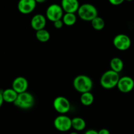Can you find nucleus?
Returning a JSON list of instances; mask_svg holds the SVG:
<instances>
[{"instance_id":"1","label":"nucleus","mask_w":134,"mask_h":134,"mask_svg":"<svg viewBox=\"0 0 134 134\" xmlns=\"http://www.w3.org/2000/svg\"><path fill=\"white\" fill-rule=\"evenodd\" d=\"M93 81L92 79L86 75H79L75 77L73 81L74 88L79 92H88L91 91L93 88Z\"/></svg>"},{"instance_id":"2","label":"nucleus","mask_w":134,"mask_h":134,"mask_svg":"<svg viewBox=\"0 0 134 134\" xmlns=\"http://www.w3.org/2000/svg\"><path fill=\"white\" fill-rule=\"evenodd\" d=\"M119 73L109 69L103 73L100 78V85L105 89H112L117 86L120 79Z\"/></svg>"},{"instance_id":"3","label":"nucleus","mask_w":134,"mask_h":134,"mask_svg":"<svg viewBox=\"0 0 134 134\" xmlns=\"http://www.w3.org/2000/svg\"><path fill=\"white\" fill-rule=\"evenodd\" d=\"M77 12L79 16L85 21L91 22L98 16L97 8L90 3H84L81 5Z\"/></svg>"},{"instance_id":"4","label":"nucleus","mask_w":134,"mask_h":134,"mask_svg":"<svg viewBox=\"0 0 134 134\" xmlns=\"http://www.w3.org/2000/svg\"><path fill=\"white\" fill-rule=\"evenodd\" d=\"M34 103H35V99L34 96L31 93L26 92L18 94L14 105L18 108L27 110L32 108Z\"/></svg>"},{"instance_id":"5","label":"nucleus","mask_w":134,"mask_h":134,"mask_svg":"<svg viewBox=\"0 0 134 134\" xmlns=\"http://www.w3.org/2000/svg\"><path fill=\"white\" fill-rule=\"evenodd\" d=\"M64 10L61 5L53 3L50 5L46 10V16L51 22H56L62 19L64 16Z\"/></svg>"},{"instance_id":"6","label":"nucleus","mask_w":134,"mask_h":134,"mask_svg":"<svg viewBox=\"0 0 134 134\" xmlns=\"http://www.w3.org/2000/svg\"><path fill=\"white\" fill-rule=\"evenodd\" d=\"M72 119L69 116L61 115L55 118L54 120V126L57 130L62 132H65L72 128Z\"/></svg>"},{"instance_id":"7","label":"nucleus","mask_w":134,"mask_h":134,"mask_svg":"<svg viewBox=\"0 0 134 134\" xmlns=\"http://www.w3.org/2000/svg\"><path fill=\"white\" fill-rule=\"evenodd\" d=\"M54 109L58 113L64 115L69 111L71 104L69 99L64 96H58L54 99Z\"/></svg>"},{"instance_id":"8","label":"nucleus","mask_w":134,"mask_h":134,"mask_svg":"<svg viewBox=\"0 0 134 134\" xmlns=\"http://www.w3.org/2000/svg\"><path fill=\"white\" fill-rule=\"evenodd\" d=\"M114 46L119 51H126L129 49L132 44V41L128 35L124 34H118L113 39Z\"/></svg>"},{"instance_id":"9","label":"nucleus","mask_w":134,"mask_h":134,"mask_svg":"<svg viewBox=\"0 0 134 134\" xmlns=\"http://www.w3.org/2000/svg\"><path fill=\"white\" fill-rule=\"evenodd\" d=\"M116 87L122 93H128L132 91L134 88V81L129 76L120 77Z\"/></svg>"},{"instance_id":"10","label":"nucleus","mask_w":134,"mask_h":134,"mask_svg":"<svg viewBox=\"0 0 134 134\" xmlns=\"http://www.w3.org/2000/svg\"><path fill=\"white\" fill-rule=\"evenodd\" d=\"M28 88V81L24 77H18L15 78L12 84V88L15 90L18 94L27 92Z\"/></svg>"},{"instance_id":"11","label":"nucleus","mask_w":134,"mask_h":134,"mask_svg":"<svg viewBox=\"0 0 134 134\" xmlns=\"http://www.w3.org/2000/svg\"><path fill=\"white\" fill-rule=\"evenodd\" d=\"M37 6L35 0H20L18 3V9L22 14H30Z\"/></svg>"},{"instance_id":"12","label":"nucleus","mask_w":134,"mask_h":134,"mask_svg":"<svg viewBox=\"0 0 134 134\" xmlns=\"http://www.w3.org/2000/svg\"><path fill=\"white\" fill-rule=\"evenodd\" d=\"M47 25V18L41 14H37L31 18V26L35 31L44 29Z\"/></svg>"},{"instance_id":"13","label":"nucleus","mask_w":134,"mask_h":134,"mask_svg":"<svg viewBox=\"0 0 134 134\" xmlns=\"http://www.w3.org/2000/svg\"><path fill=\"white\" fill-rule=\"evenodd\" d=\"M61 6L65 13H75L79 9V2L77 0H62Z\"/></svg>"},{"instance_id":"14","label":"nucleus","mask_w":134,"mask_h":134,"mask_svg":"<svg viewBox=\"0 0 134 134\" xmlns=\"http://www.w3.org/2000/svg\"><path fill=\"white\" fill-rule=\"evenodd\" d=\"M4 102L7 103H14L17 99L18 94L13 88H7L2 92Z\"/></svg>"},{"instance_id":"15","label":"nucleus","mask_w":134,"mask_h":134,"mask_svg":"<svg viewBox=\"0 0 134 134\" xmlns=\"http://www.w3.org/2000/svg\"><path fill=\"white\" fill-rule=\"evenodd\" d=\"M110 67H111V70L119 73L122 71L124 68V62L120 58H113L110 62Z\"/></svg>"},{"instance_id":"16","label":"nucleus","mask_w":134,"mask_h":134,"mask_svg":"<svg viewBox=\"0 0 134 134\" xmlns=\"http://www.w3.org/2000/svg\"><path fill=\"white\" fill-rule=\"evenodd\" d=\"M72 128L76 131L81 132L86 128V122L81 117H74L72 119Z\"/></svg>"},{"instance_id":"17","label":"nucleus","mask_w":134,"mask_h":134,"mask_svg":"<svg viewBox=\"0 0 134 134\" xmlns=\"http://www.w3.org/2000/svg\"><path fill=\"white\" fill-rule=\"evenodd\" d=\"M80 101H81L82 105L85 106H90L94 103V95L92 94L90 92H88L83 93L81 94V98H80Z\"/></svg>"},{"instance_id":"18","label":"nucleus","mask_w":134,"mask_h":134,"mask_svg":"<svg viewBox=\"0 0 134 134\" xmlns=\"http://www.w3.org/2000/svg\"><path fill=\"white\" fill-rule=\"evenodd\" d=\"M35 36L39 41L41 42V43H46L49 41L50 38H51V34L48 30L43 29V30L37 31L35 33Z\"/></svg>"},{"instance_id":"19","label":"nucleus","mask_w":134,"mask_h":134,"mask_svg":"<svg viewBox=\"0 0 134 134\" xmlns=\"http://www.w3.org/2000/svg\"><path fill=\"white\" fill-rule=\"evenodd\" d=\"M62 21L66 26H73L77 22V16L75 13H65L62 18Z\"/></svg>"},{"instance_id":"20","label":"nucleus","mask_w":134,"mask_h":134,"mask_svg":"<svg viewBox=\"0 0 134 134\" xmlns=\"http://www.w3.org/2000/svg\"><path fill=\"white\" fill-rule=\"evenodd\" d=\"M91 24L94 30L99 31L104 28L105 23V20L103 18L98 16L91 21Z\"/></svg>"},{"instance_id":"21","label":"nucleus","mask_w":134,"mask_h":134,"mask_svg":"<svg viewBox=\"0 0 134 134\" xmlns=\"http://www.w3.org/2000/svg\"><path fill=\"white\" fill-rule=\"evenodd\" d=\"M53 23H54V26L55 28L56 29H61L64 25V22L62 21V19L56 21V22H53Z\"/></svg>"},{"instance_id":"22","label":"nucleus","mask_w":134,"mask_h":134,"mask_svg":"<svg viewBox=\"0 0 134 134\" xmlns=\"http://www.w3.org/2000/svg\"><path fill=\"white\" fill-rule=\"evenodd\" d=\"M124 2V0H109V3L113 5H120Z\"/></svg>"},{"instance_id":"23","label":"nucleus","mask_w":134,"mask_h":134,"mask_svg":"<svg viewBox=\"0 0 134 134\" xmlns=\"http://www.w3.org/2000/svg\"><path fill=\"white\" fill-rule=\"evenodd\" d=\"M98 134H110V132L109 130L106 129V128H103L98 131Z\"/></svg>"},{"instance_id":"24","label":"nucleus","mask_w":134,"mask_h":134,"mask_svg":"<svg viewBox=\"0 0 134 134\" xmlns=\"http://www.w3.org/2000/svg\"><path fill=\"white\" fill-rule=\"evenodd\" d=\"M85 134H98V131L95 130L90 129L87 130L86 132H85Z\"/></svg>"},{"instance_id":"25","label":"nucleus","mask_w":134,"mask_h":134,"mask_svg":"<svg viewBox=\"0 0 134 134\" xmlns=\"http://www.w3.org/2000/svg\"><path fill=\"white\" fill-rule=\"evenodd\" d=\"M3 102H4V99H3V98L2 92H0V107L2 106Z\"/></svg>"},{"instance_id":"26","label":"nucleus","mask_w":134,"mask_h":134,"mask_svg":"<svg viewBox=\"0 0 134 134\" xmlns=\"http://www.w3.org/2000/svg\"><path fill=\"white\" fill-rule=\"evenodd\" d=\"M37 3H43L45 1V0H35Z\"/></svg>"},{"instance_id":"27","label":"nucleus","mask_w":134,"mask_h":134,"mask_svg":"<svg viewBox=\"0 0 134 134\" xmlns=\"http://www.w3.org/2000/svg\"><path fill=\"white\" fill-rule=\"evenodd\" d=\"M69 134H79V133H78V132H72Z\"/></svg>"}]
</instances>
